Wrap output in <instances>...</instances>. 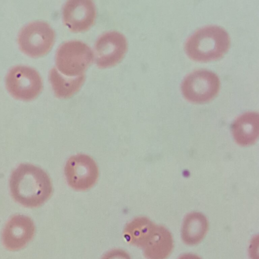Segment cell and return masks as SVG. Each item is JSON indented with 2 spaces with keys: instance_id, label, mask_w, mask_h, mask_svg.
I'll list each match as a JSON object with an SVG mask.
<instances>
[{
  "instance_id": "cell-1",
  "label": "cell",
  "mask_w": 259,
  "mask_h": 259,
  "mask_svg": "<svg viewBox=\"0 0 259 259\" xmlns=\"http://www.w3.org/2000/svg\"><path fill=\"white\" fill-rule=\"evenodd\" d=\"M9 187L14 200L29 208L43 204L52 192V185L48 175L41 168L29 163L21 164L13 171Z\"/></svg>"
},
{
  "instance_id": "cell-2",
  "label": "cell",
  "mask_w": 259,
  "mask_h": 259,
  "mask_svg": "<svg viewBox=\"0 0 259 259\" xmlns=\"http://www.w3.org/2000/svg\"><path fill=\"white\" fill-rule=\"evenodd\" d=\"M230 39L228 32L217 25L203 27L186 40L185 50L192 60L205 62L215 60L228 51Z\"/></svg>"
},
{
  "instance_id": "cell-3",
  "label": "cell",
  "mask_w": 259,
  "mask_h": 259,
  "mask_svg": "<svg viewBox=\"0 0 259 259\" xmlns=\"http://www.w3.org/2000/svg\"><path fill=\"white\" fill-rule=\"evenodd\" d=\"M93 59V52L87 44L79 40L68 41L57 50V69L63 75L77 77L84 74Z\"/></svg>"
},
{
  "instance_id": "cell-4",
  "label": "cell",
  "mask_w": 259,
  "mask_h": 259,
  "mask_svg": "<svg viewBox=\"0 0 259 259\" xmlns=\"http://www.w3.org/2000/svg\"><path fill=\"white\" fill-rule=\"evenodd\" d=\"M55 38V32L50 25L45 22L37 21L22 28L18 40L24 54L31 57H38L49 52Z\"/></svg>"
},
{
  "instance_id": "cell-5",
  "label": "cell",
  "mask_w": 259,
  "mask_h": 259,
  "mask_svg": "<svg viewBox=\"0 0 259 259\" xmlns=\"http://www.w3.org/2000/svg\"><path fill=\"white\" fill-rule=\"evenodd\" d=\"M220 79L214 72L206 70H195L183 80L181 90L184 97L193 103H204L212 99L218 94Z\"/></svg>"
},
{
  "instance_id": "cell-6",
  "label": "cell",
  "mask_w": 259,
  "mask_h": 259,
  "mask_svg": "<svg viewBox=\"0 0 259 259\" xmlns=\"http://www.w3.org/2000/svg\"><path fill=\"white\" fill-rule=\"evenodd\" d=\"M6 85L13 97L24 101L35 98L42 89L39 73L30 67L22 65L15 66L9 70L6 77Z\"/></svg>"
},
{
  "instance_id": "cell-7",
  "label": "cell",
  "mask_w": 259,
  "mask_h": 259,
  "mask_svg": "<svg viewBox=\"0 0 259 259\" xmlns=\"http://www.w3.org/2000/svg\"><path fill=\"white\" fill-rule=\"evenodd\" d=\"M65 176L68 185L76 190H86L96 182L99 175L95 161L89 156H72L65 166Z\"/></svg>"
},
{
  "instance_id": "cell-8",
  "label": "cell",
  "mask_w": 259,
  "mask_h": 259,
  "mask_svg": "<svg viewBox=\"0 0 259 259\" xmlns=\"http://www.w3.org/2000/svg\"><path fill=\"white\" fill-rule=\"evenodd\" d=\"M127 49V40L122 34L115 31L106 32L95 43V63L100 68L113 66L122 59Z\"/></svg>"
},
{
  "instance_id": "cell-9",
  "label": "cell",
  "mask_w": 259,
  "mask_h": 259,
  "mask_svg": "<svg viewBox=\"0 0 259 259\" xmlns=\"http://www.w3.org/2000/svg\"><path fill=\"white\" fill-rule=\"evenodd\" d=\"M63 20L68 28L73 32L88 30L94 23L96 9L90 0H70L63 7Z\"/></svg>"
},
{
  "instance_id": "cell-10",
  "label": "cell",
  "mask_w": 259,
  "mask_h": 259,
  "mask_svg": "<svg viewBox=\"0 0 259 259\" xmlns=\"http://www.w3.org/2000/svg\"><path fill=\"white\" fill-rule=\"evenodd\" d=\"M35 233V226L27 216L17 214L6 223L2 233V242L10 250H18L31 241Z\"/></svg>"
},
{
  "instance_id": "cell-11",
  "label": "cell",
  "mask_w": 259,
  "mask_h": 259,
  "mask_svg": "<svg viewBox=\"0 0 259 259\" xmlns=\"http://www.w3.org/2000/svg\"><path fill=\"white\" fill-rule=\"evenodd\" d=\"M169 231L162 226L156 225L150 238L144 246V255L147 259H166L174 247Z\"/></svg>"
},
{
  "instance_id": "cell-12",
  "label": "cell",
  "mask_w": 259,
  "mask_h": 259,
  "mask_svg": "<svg viewBox=\"0 0 259 259\" xmlns=\"http://www.w3.org/2000/svg\"><path fill=\"white\" fill-rule=\"evenodd\" d=\"M232 133L236 142L241 146L255 143L258 136V114L248 112L239 116L233 123Z\"/></svg>"
},
{
  "instance_id": "cell-13",
  "label": "cell",
  "mask_w": 259,
  "mask_h": 259,
  "mask_svg": "<svg viewBox=\"0 0 259 259\" xmlns=\"http://www.w3.org/2000/svg\"><path fill=\"white\" fill-rule=\"evenodd\" d=\"M155 227L156 225L148 218L139 217L126 225L123 234L129 243L143 248L152 235Z\"/></svg>"
},
{
  "instance_id": "cell-14",
  "label": "cell",
  "mask_w": 259,
  "mask_h": 259,
  "mask_svg": "<svg viewBox=\"0 0 259 259\" xmlns=\"http://www.w3.org/2000/svg\"><path fill=\"white\" fill-rule=\"evenodd\" d=\"M208 229V221L202 213L192 212L184 218L182 228V238L188 245H195L200 242Z\"/></svg>"
},
{
  "instance_id": "cell-15",
  "label": "cell",
  "mask_w": 259,
  "mask_h": 259,
  "mask_svg": "<svg viewBox=\"0 0 259 259\" xmlns=\"http://www.w3.org/2000/svg\"><path fill=\"white\" fill-rule=\"evenodd\" d=\"M49 78L56 96L65 99L79 91L84 82L85 75L68 77L62 74L56 68H53L49 72Z\"/></svg>"
},
{
  "instance_id": "cell-16",
  "label": "cell",
  "mask_w": 259,
  "mask_h": 259,
  "mask_svg": "<svg viewBox=\"0 0 259 259\" xmlns=\"http://www.w3.org/2000/svg\"><path fill=\"white\" fill-rule=\"evenodd\" d=\"M101 259H131V257L122 249H113L105 253Z\"/></svg>"
},
{
  "instance_id": "cell-17",
  "label": "cell",
  "mask_w": 259,
  "mask_h": 259,
  "mask_svg": "<svg viewBox=\"0 0 259 259\" xmlns=\"http://www.w3.org/2000/svg\"><path fill=\"white\" fill-rule=\"evenodd\" d=\"M178 259H201L198 256L191 253H187L180 256Z\"/></svg>"
}]
</instances>
